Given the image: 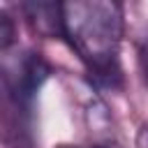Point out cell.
I'll use <instances>...</instances> for the list:
<instances>
[{"mask_svg": "<svg viewBox=\"0 0 148 148\" xmlns=\"http://www.w3.org/2000/svg\"><path fill=\"white\" fill-rule=\"evenodd\" d=\"M62 25L72 35L81 56L102 74L113 67L118 18L109 5H65Z\"/></svg>", "mask_w": 148, "mask_h": 148, "instance_id": "1", "label": "cell"}, {"mask_svg": "<svg viewBox=\"0 0 148 148\" xmlns=\"http://www.w3.org/2000/svg\"><path fill=\"white\" fill-rule=\"evenodd\" d=\"M139 146L141 148H148V125L141 130V134H139Z\"/></svg>", "mask_w": 148, "mask_h": 148, "instance_id": "2", "label": "cell"}, {"mask_svg": "<svg viewBox=\"0 0 148 148\" xmlns=\"http://www.w3.org/2000/svg\"><path fill=\"white\" fill-rule=\"evenodd\" d=\"M143 67H146V79H148V49H146V53H143Z\"/></svg>", "mask_w": 148, "mask_h": 148, "instance_id": "3", "label": "cell"}]
</instances>
